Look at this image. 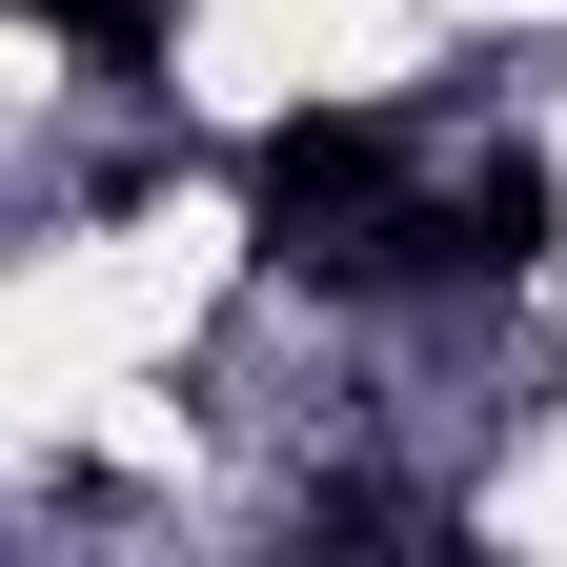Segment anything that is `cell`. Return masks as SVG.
I'll use <instances>...</instances> for the list:
<instances>
[{"mask_svg":"<svg viewBox=\"0 0 567 567\" xmlns=\"http://www.w3.org/2000/svg\"><path fill=\"white\" fill-rule=\"evenodd\" d=\"M244 224H264L284 284H365V244L405 224L385 203V122H264L244 142Z\"/></svg>","mask_w":567,"mask_h":567,"instance_id":"obj_1","label":"cell"},{"mask_svg":"<svg viewBox=\"0 0 567 567\" xmlns=\"http://www.w3.org/2000/svg\"><path fill=\"white\" fill-rule=\"evenodd\" d=\"M547 224H567V203H547V163H527V142L446 183V264H486V284H507V264H547Z\"/></svg>","mask_w":567,"mask_h":567,"instance_id":"obj_2","label":"cell"},{"mask_svg":"<svg viewBox=\"0 0 567 567\" xmlns=\"http://www.w3.org/2000/svg\"><path fill=\"white\" fill-rule=\"evenodd\" d=\"M41 41H82V61H122V82H163V0H21Z\"/></svg>","mask_w":567,"mask_h":567,"instance_id":"obj_3","label":"cell"}]
</instances>
